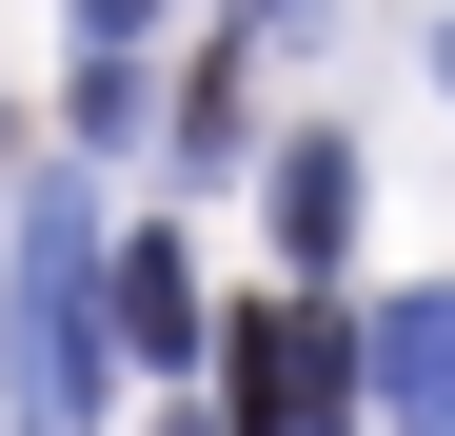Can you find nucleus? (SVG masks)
<instances>
[{
    "mask_svg": "<svg viewBox=\"0 0 455 436\" xmlns=\"http://www.w3.org/2000/svg\"><path fill=\"white\" fill-rule=\"evenodd\" d=\"M100 337H119V357H198V258H179V238H119V258H100Z\"/></svg>",
    "mask_w": 455,
    "mask_h": 436,
    "instance_id": "3",
    "label": "nucleus"
},
{
    "mask_svg": "<svg viewBox=\"0 0 455 436\" xmlns=\"http://www.w3.org/2000/svg\"><path fill=\"white\" fill-rule=\"evenodd\" d=\"M337 416V318L317 298H258L238 318V416H218V436H317Z\"/></svg>",
    "mask_w": 455,
    "mask_h": 436,
    "instance_id": "2",
    "label": "nucleus"
},
{
    "mask_svg": "<svg viewBox=\"0 0 455 436\" xmlns=\"http://www.w3.org/2000/svg\"><path fill=\"white\" fill-rule=\"evenodd\" d=\"M0 377H20V436H80L100 397V278H80V179L20 198V318H0Z\"/></svg>",
    "mask_w": 455,
    "mask_h": 436,
    "instance_id": "1",
    "label": "nucleus"
},
{
    "mask_svg": "<svg viewBox=\"0 0 455 436\" xmlns=\"http://www.w3.org/2000/svg\"><path fill=\"white\" fill-rule=\"evenodd\" d=\"M435 80H455V40H435Z\"/></svg>",
    "mask_w": 455,
    "mask_h": 436,
    "instance_id": "7",
    "label": "nucleus"
},
{
    "mask_svg": "<svg viewBox=\"0 0 455 436\" xmlns=\"http://www.w3.org/2000/svg\"><path fill=\"white\" fill-rule=\"evenodd\" d=\"M179 436H218V416H179Z\"/></svg>",
    "mask_w": 455,
    "mask_h": 436,
    "instance_id": "8",
    "label": "nucleus"
},
{
    "mask_svg": "<svg viewBox=\"0 0 455 436\" xmlns=\"http://www.w3.org/2000/svg\"><path fill=\"white\" fill-rule=\"evenodd\" d=\"M80 40H159V0H80Z\"/></svg>",
    "mask_w": 455,
    "mask_h": 436,
    "instance_id": "6",
    "label": "nucleus"
},
{
    "mask_svg": "<svg viewBox=\"0 0 455 436\" xmlns=\"http://www.w3.org/2000/svg\"><path fill=\"white\" fill-rule=\"evenodd\" d=\"M376 397H396V436H455V298L376 318Z\"/></svg>",
    "mask_w": 455,
    "mask_h": 436,
    "instance_id": "4",
    "label": "nucleus"
},
{
    "mask_svg": "<svg viewBox=\"0 0 455 436\" xmlns=\"http://www.w3.org/2000/svg\"><path fill=\"white\" fill-rule=\"evenodd\" d=\"M337 238H356V159L297 139V159H277V258H337Z\"/></svg>",
    "mask_w": 455,
    "mask_h": 436,
    "instance_id": "5",
    "label": "nucleus"
}]
</instances>
